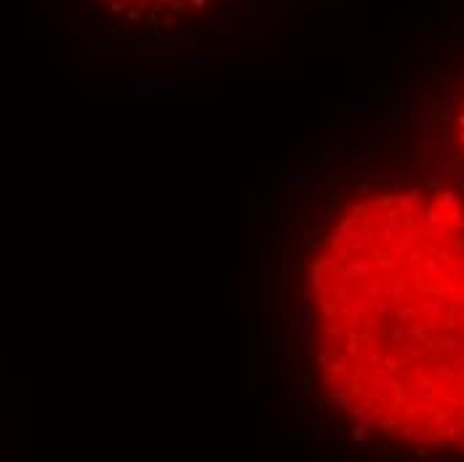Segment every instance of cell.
Returning a JSON list of instances; mask_svg holds the SVG:
<instances>
[{
    "mask_svg": "<svg viewBox=\"0 0 464 462\" xmlns=\"http://www.w3.org/2000/svg\"><path fill=\"white\" fill-rule=\"evenodd\" d=\"M328 372L363 420L406 441L464 444V206L387 192L355 206L323 259Z\"/></svg>",
    "mask_w": 464,
    "mask_h": 462,
    "instance_id": "cell-1",
    "label": "cell"
},
{
    "mask_svg": "<svg viewBox=\"0 0 464 462\" xmlns=\"http://www.w3.org/2000/svg\"><path fill=\"white\" fill-rule=\"evenodd\" d=\"M456 144H459V152L464 158V99L459 104V112H456Z\"/></svg>",
    "mask_w": 464,
    "mask_h": 462,
    "instance_id": "cell-2",
    "label": "cell"
}]
</instances>
